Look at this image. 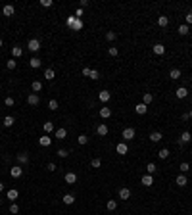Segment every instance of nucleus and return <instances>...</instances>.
I'll list each match as a JSON object with an SVG mask.
<instances>
[{
  "label": "nucleus",
  "mask_w": 192,
  "mask_h": 215,
  "mask_svg": "<svg viewBox=\"0 0 192 215\" xmlns=\"http://www.w3.org/2000/svg\"><path fill=\"white\" fill-rule=\"evenodd\" d=\"M134 134H137V133H134V129H133V127H127V129H123L121 137H123V140H125V142H129V140H133V138H134Z\"/></svg>",
  "instance_id": "obj_1"
},
{
  "label": "nucleus",
  "mask_w": 192,
  "mask_h": 215,
  "mask_svg": "<svg viewBox=\"0 0 192 215\" xmlns=\"http://www.w3.org/2000/svg\"><path fill=\"white\" fill-rule=\"evenodd\" d=\"M27 48H29L31 52H39V50H40V42L37 39H31L29 42H27Z\"/></svg>",
  "instance_id": "obj_2"
},
{
  "label": "nucleus",
  "mask_w": 192,
  "mask_h": 215,
  "mask_svg": "<svg viewBox=\"0 0 192 215\" xmlns=\"http://www.w3.org/2000/svg\"><path fill=\"white\" fill-rule=\"evenodd\" d=\"M115 150H117V154H121V156L129 154V146H127V142H119V144L115 146Z\"/></svg>",
  "instance_id": "obj_3"
},
{
  "label": "nucleus",
  "mask_w": 192,
  "mask_h": 215,
  "mask_svg": "<svg viewBox=\"0 0 192 215\" xmlns=\"http://www.w3.org/2000/svg\"><path fill=\"white\" fill-rule=\"evenodd\" d=\"M152 52H154L156 56H163V54H165V46L158 42V44H154V46H152Z\"/></svg>",
  "instance_id": "obj_4"
},
{
  "label": "nucleus",
  "mask_w": 192,
  "mask_h": 215,
  "mask_svg": "<svg viewBox=\"0 0 192 215\" xmlns=\"http://www.w3.org/2000/svg\"><path fill=\"white\" fill-rule=\"evenodd\" d=\"M39 102H40V98H39V94H35V92L27 96V104L29 106H39Z\"/></svg>",
  "instance_id": "obj_5"
},
{
  "label": "nucleus",
  "mask_w": 192,
  "mask_h": 215,
  "mask_svg": "<svg viewBox=\"0 0 192 215\" xmlns=\"http://www.w3.org/2000/svg\"><path fill=\"white\" fill-rule=\"evenodd\" d=\"M10 175H12L13 179H19L21 175H23V169H21V165H16V167H12V169H10Z\"/></svg>",
  "instance_id": "obj_6"
},
{
  "label": "nucleus",
  "mask_w": 192,
  "mask_h": 215,
  "mask_svg": "<svg viewBox=\"0 0 192 215\" xmlns=\"http://www.w3.org/2000/svg\"><path fill=\"white\" fill-rule=\"evenodd\" d=\"M134 111H137V113H138V115H144V113L148 111V106L140 102V104H137V106H134Z\"/></svg>",
  "instance_id": "obj_7"
},
{
  "label": "nucleus",
  "mask_w": 192,
  "mask_h": 215,
  "mask_svg": "<svg viewBox=\"0 0 192 215\" xmlns=\"http://www.w3.org/2000/svg\"><path fill=\"white\" fill-rule=\"evenodd\" d=\"M96 134H100V137H106V134H108V125L106 123H100L96 127Z\"/></svg>",
  "instance_id": "obj_8"
},
{
  "label": "nucleus",
  "mask_w": 192,
  "mask_h": 215,
  "mask_svg": "<svg viewBox=\"0 0 192 215\" xmlns=\"http://www.w3.org/2000/svg\"><path fill=\"white\" fill-rule=\"evenodd\" d=\"M119 198H121V200H129V198H131V190L127 188V186L119 188Z\"/></svg>",
  "instance_id": "obj_9"
},
{
  "label": "nucleus",
  "mask_w": 192,
  "mask_h": 215,
  "mask_svg": "<svg viewBox=\"0 0 192 215\" xmlns=\"http://www.w3.org/2000/svg\"><path fill=\"white\" fill-rule=\"evenodd\" d=\"M13 12H16V10H13V6H12V4H6L4 8H2V13H4L6 17H12V16H13Z\"/></svg>",
  "instance_id": "obj_10"
},
{
  "label": "nucleus",
  "mask_w": 192,
  "mask_h": 215,
  "mask_svg": "<svg viewBox=\"0 0 192 215\" xmlns=\"http://www.w3.org/2000/svg\"><path fill=\"white\" fill-rule=\"evenodd\" d=\"M175 94H177V98H186L188 96V89L186 87H179L175 90Z\"/></svg>",
  "instance_id": "obj_11"
},
{
  "label": "nucleus",
  "mask_w": 192,
  "mask_h": 215,
  "mask_svg": "<svg viewBox=\"0 0 192 215\" xmlns=\"http://www.w3.org/2000/svg\"><path fill=\"white\" fill-rule=\"evenodd\" d=\"M39 144L46 148V146H50V144H52V138L48 137V134H44V137H40V138H39Z\"/></svg>",
  "instance_id": "obj_12"
},
{
  "label": "nucleus",
  "mask_w": 192,
  "mask_h": 215,
  "mask_svg": "<svg viewBox=\"0 0 192 215\" xmlns=\"http://www.w3.org/2000/svg\"><path fill=\"white\" fill-rule=\"evenodd\" d=\"M29 66H31V67H33V69H39V67H40V66H42V62H40V60H39V58H37V56H33V58H31V60H29Z\"/></svg>",
  "instance_id": "obj_13"
},
{
  "label": "nucleus",
  "mask_w": 192,
  "mask_h": 215,
  "mask_svg": "<svg viewBox=\"0 0 192 215\" xmlns=\"http://www.w3.org/2000/svg\"><path fill=\"white\" fill-rule=\"evenodd\" d=\"M98 98H100V102H108V100L111 98V92L110 90H102L100 94H98Z\"/></svg>",
  "instance_id": "obj_14"
},
{
  "label": "nucleus",
  "mask_w": 192,
  "mask_h": 215,
  "mask_svg": "<svg viewBox=\"0 0 192 215\" xmlns=\"http://www.w3.org/2000/svg\"><path fill=\"white\" fill-rule=\"evenodd\" d=\"M190 140H192V134H190L188 131H184V133L181 134V144H188Z\"/></svg>",
  "instance_id": "obj_15"
},
{
  "label": "nucleus",
  "mask_w": 192,
  "mask_h": 215,
  "mask_svg": "<svg viewBox=\"0 0 192 215\" xmlns=\"http://www.w3.org/2000/svg\"><path fill=\"white\" fill-rule=\"evenodd\" d=\"M142 184H144V186H152L154 184V175H144V177H142Z\"/></svg>",
  "instance_id": "obj_16"
},
{
  "label": "nucleus",
  "mask_w": 192,
  "mask_h": 215,
  "mask_svg": "<svg viewBox=\"0 0 192 215\" xmlns=\"http://www.w3.org/2000/svg\"><path fill=\"white\" fill-rule=\"evenodd\" d=\"M161 138H163V134H161L160 131H154V133H150V140H152V142H160Z\"/></svg>",
  "instance_id": "obj_17"
},
{
  "label": "nucleus",
  "mask_w": 192,
  "mask_h": 215,
  "mask_svg": "<svg viewBox=\"0 0 192 215\" xmlns=\"http://www.w3.org/2000/svg\"><path fill=\"white\" fill-rule=\"evenodd\" d=\"M66 183L67 184H75L77 183V175L75 173H66Z\"/></svg>",
  "instance_id": "obj_18"
},
{
  "label": "nucleus",
  "mask_w": 192,
  "mask_h": 215,
  "mask_svg": "<svg viewBox=\"0 0 192 215\" xmlns=\"http://www.w3.org/2000/svg\"><path fill=\"white\" fill-rule=\"evenodd\" d=\"M175 183H177V186H186V183H188V179L184 177V175H179L175 179Z\"/></svg>",
  "instance_id": "obj_19"
},
{
  "label": "nucleus",
  "mask_w": 192,
  "mask_h": 215,
  "mask_svg": "<svg viewBox=\"0 0 192 215\" xmlns=\"http://www.w3.org/2000/svg\"><path fill=\"white\" fill-rule=\"evenodd\" d=\"M17 196H19V192H17L16 188L8 190V194H6V198H8V200H12V202H13V200H17Z\"/></svg>",
  "instance_id": "obj_20"
},
{
  "label": "nucleus",
  "mask_w": 192,
  "mask_h": 215,
  "mask_svg": "<svg viewBox=\"0 0 192 215\" xmlns=\"http://www.w3.org/2000/svg\"><path fill=\"white\" fill-rule=\"evenodd\" d=\"M12 56H13V60H16V58H21V56H23V50H21L19 46H13V48H12Z\"/></svg>",
  "instance_id": "obj_21"
},
{
  "label": "nucleus",
  "mask_w": 192,
  "mask_h": 215,
  "mask_svg": "<svg viewBox=\"0 0 192 215\" xmlns=\"http://www.w3.org/2000/svg\"><path fill=\"white\" fill-rule=\"evenodd\" d=\"M31 89H33L35 94H37V92L42 90V83H40V81H33V83H31Z\"/></svg>",
  "instance_id": "obj_22"
},
{
  "label": "nucleus",
  "mask_w": 192,
  "mask_h": 215,
  "mask_svg": "<svg viewBox=\"0 0 192 215\" xmlns=\"http://www.w3.org/2000/svg\"><path fill=\"white\" fill-rule=\"evenodd\" d=\"M17 161H19V165H25V163L29 161V156H27L25 152L23 154H17Z\"/></svg>",
  "instance_id": "obj_23"
},
{
  "label": "nucleus",
  "mask_w": 192,
  "mask_h": 215,
  "mask_svg": "<svg viewBox=\"0 0 192 215\" xmlns=\"http://www.w3.org/2000/svg\"><path fill=\"white\" fill-rule=\"evenodd\" d=\"M158 25H160V27H167V25H169V17H167V16H160V17H158Z\"/></svg>",
  "instance_id": "obj_24"
},
{
  "label": "nucleus",
  "mask_w": 192,
  "mask_h": 215,
  "mask_svg": "<svg viewBox=\"0 0 192 215\" xmlns=\"http://www.w3.org/2000/svg\"><path fill=\"white\" fill-rule=\"evenodd\" d=\"M100 117H104V119L111 117V108H102V110H100Z\"/></svg>",
  "instance_id": "obj_25"
},
{
  "label": "nucleus",
  "mask_w": 192,
  "mask_h": 215,
  "mask_svg": "<svg viewBox=\"0 0 192 215\" xmlns=\"http://www.w3.org/2000/svg\"><path fill=\"white\" fill-rule=\"evenodd\" d=\"M169 77L173 79V81H177V79L181 77V69H177V67H173L171 71H169Z\"/></svg>",
  "instance_id": "obj_26"
},
{
  "label": "nucleus",
  "mask_w": 192,
  "mask_h": 215,
  "mask_svg": "<svg viewBox=\"0 0 192 215\" xmlns=\"http://www.w3.org/2000/svg\"><path fill=\"white\" fill-rule=\"evenodd\" d=\"M54 77H56L54 69H50V67H48V69H44V79H46V81H52Z\"/></svg>",
  "instance_id": "obj_27"
},
{
  "label": "nucleus",
  "mask_w": 192,
  "mask_h": 215,
  "mask_svg": "<svg viewBox=\"0 0 192 215\" xmlns=\"http://www.w3.org/2000/svg\"><path fill=\"white\" fill-rule=\"evenodd\" d=\"M62 200H63V204H66V206H71V204L75 202V196H73V194H66Z\"/></svg>",
  "instance_id": "obj_28"
},
{
  "label": "nucleus",
  "mask_w": 192,
  "mask_h": 215,
  "mask_svg": "<svg viewBox=\"0 0 192 215\" xmlns=\"http://www.w3.org/2000/svg\"><path fill=\"white\" fill-rule=\"evenodd\" d=\"M146 171H148V175H154L156 173V171H158V165H156V163H148V165H146Z\"/></svg>",
  "instance_id": "obj_29"
},
{
  "label": "nucleus",
  "mask_w": 192,
  "mask_h": 215,
  "mask_svg": "<svg viewBox=\"0 0 192 215\" xmlns=\"http://www.w3.org/2000/svg\"><path fill=\"white\" fill-rule=\"evenodd\" d=\"M83 29V19H75L73 27H71V31H81Z\"/></svg>",
  "instance_id": "obj_30"
},
{
  "label": "nucleus",
  "mask_w": 192,
  "mask_h": 215,
  "mask_svg": "<svg viewBox=\"0 0 192 215\" xmlns=\"http://www.w3.org/2000/svg\"><path fill=\"white\" fill-rule=\"evenodd\" d=\"M152 100H154V96L150 94V92H144V96H142V104H146V106H148V104L152 102Z\"/></svg>",
  "instance_id": "obj_31"
},
{
  "label": "nucleus",
  "mask_w": 192,
  "mask_h": 215,
  "mask_svg": "<svg viewBox=\"0 0 192 215\" xmlns=\"http://www.w3.org/2000/svg\"><path fill=\"white\" fill-rule=\"evenodd\" d=\"M158 156H160V160H167V157H169V150L167 148H161L160 152H158Z\"/></svg>",
  "instance_id": "obj_32"
},
{
  "label": "nucleus",
  "mask_w": 192,
  "mask_h": 215,
  "mask_svg": "<svg viewBox=\"0 0 192 215\" xmlns=\"http://www.w3.org/2000/svg\"><path fill=\"white\" fill-rule=\"evenodd\" d=\"M67 137V131H66V129H58V131H56V138H66Z\"/></svg>",
  "instance_id": "obj_33"
},
{
  "label": "nucleus",
  "mask_w": 192,
  "mask_h": 215,
  "mask_svg": "<svg viewBox=\"0 0 192 215\" xmlns=\"http://www.w3.org/2000/svg\"><path fill=\"white\" fill-rule=\"evenodd\" d=\"M77 142H79L81 146H85L88 142V137H87V134H79V137H77Z\"/></svg>",
  "instance_id": "obj_34"
},
{
  "label": "nucleus",
  "mask_w": 192,
  "mask_h": 215,
  "mask_svg": "<svg viewBox=\"0 0 192 215\" xmlns=\"http://www.w3.org/2000/svg\"><path fill=\"white\" fill-rule=\"evenodd\" d=\"M106 207H108L110 211H113V209H117V202L115 200H108V204H106Z\"/></svg>",
  "instance_id": "obj_35"
},
{
  "label": "nucleus",
  "mask_w": 192,
  "mask_h": 215,
  "mask_svg": "<svg viewBox=\"0 0 192 215\" xmlns=\"http://www.w3.org/2000/svg\"><path fill=\"white\" fill-rule=\"evenodd\" d=\"M13 121H16V119H13L12 115H6V117H4V127H12Z\"/></svg>",
  "instance_id": "obj_36"
},
{
  "label": "nucleus",
  "mask_w": 192,
  "mask_h": 215,
  "mask_svg": "<svg viewBox=\"0 0 192 215\" xmlns=\"http://www.w3.org/2000/svg\"><path fill=\"white\" fill-rule=\"evenodd\" d=\"M54 131V123H52V121H46V123H44V133H52Z\"/></svg>",
  "instance_id": "obj_37"
},
{
  "label": "nucleus",
  "mask_w": 192,
  "mask_h": 215,
  "mask_svg": "<svg viewBox=\"0 0 192 215\" xmlns=\"http://www.w3.org/2000/svg\"><path fill=\"white\" fill-rule=\"evenodd\" d=\"M188 33H190V31H188V25H186V23L179 27V35H183V37H184V35H188Z\"/></svg>",
  "instance_id": "obj_38"
},
{
  "label": "nucleus",
  "mask_w": 192,
  "mask_h": 215,
  "mask_svg": "<svg viewBox=\"0 0 192 215\" xmlns=\"http://www.w3.org/2000/svg\"><path fill=\"white\" fill-rule=\"evenodd\" d=\"M16 66H17V62L16 60H8V62H6V67H8V69H16Z\"/></svg>",
  "instance_id": "obj_39"
},
{
  "label": "nucleus",
  "mask_w": 192,
  "mask_h": 215,
  "mask_svg": "<svg viewBox=\"0 0 192 215\" xmlns=\"http://www.w3.org/2000/svg\"><path fill=\"white\" fill-rule=\"evenodd\" d=\"M179 169H181V173H188V169H190V165H188V163H186V161H183V163H181V165H179Z\"/></svg>",
  "instance_id": "obj_40"
},
{
  "label": "nucleus",
  "mask_w": 192,
  "mask_h": 215,
  "mask_svg": "<svg viewBox=\"0 0 192 215\" xmlns=\"http://www.w3.org/2000/svg\"><path fill=\"white\" fill-rule=\"evenodd\" d=\"M48 108H50L52 111H56L58 110V100H50V102H48Z\"/></svg>",
  "instance_id": "obj_41"
},
{
  "label": "nucleus",
  "mask_w": 192,
  "mask_h": 215,
  "mask_svg": "<svg viewBox=\"0 0 192 215\" xmlns=\"http://www.w3.org/2000/svg\"><path fill=\"white\" fill-rule=\"evenodd\" d=\"M90 165H92V167H94V169H98V167H100V165H102V161H100V160H98V157H94V160H92V161H90Z\"/></svg>",
  "instance_id": "obj_42"
},
{
  "label": "nucleus",
  "mask_w": 192,
  "mask_h": 215,
  "mask_svg": "<svg viewBox=\"0 0 192 215\" xmlns=\"http://www.w3.org/2000/svg\"><path fill=\"white\" fill-rule=\"evenodd\" d=\"M115 37H117V35L113 33V31H108V33H106V39H108L110 42H111V40H115Z\"/></svg>",
  "instance_id": "obj_43"
},
{
  "label": "nucleus",
  "mask_w": 192,
  "mask_h": 215,
  "mask_svg": "<svg viewBox=\"0 0 192 215\" xmlns=\"http://www.w3.org/2000/svg\"><path fill=\"white\" fill-rule=\"evenodd\" d=\"M75 19H77L75 16H69V17H67V21H66V23H67V27H69V29H71V27H73V23H75Z\"/></svg>",
  "instance_id": "obj_44"
},
{
  "label": "nucleus",
  "mask_w": 192,
  "mask_h": 215,
  "mask_svg": "<svg viewBox=\"0 0 192 215\" xmlns=\"http://www.w3.org/2000/svg\"><path fill=\"white\" fill-rule=\"evenodd\" d=\"M52 0H40V6H44V8H52Z\"/></svg>",
  "instance_id": "obj_45"
},
{
  "label": "nucleus",
  "mask_w": 192,
  "mask_h": 215,
  "mask_svg": "<svg viewBox=\"0 0 192 215\" xmlns=\"http://www.w3.org/2000/svg\"><path fill=\"white\" fill-rule=\"evenodd\" d=\"M108 54H110V56H117V54H119V50H117L115 46H110V48H108Z\"/></svg>",
  "instance_id": "obj_46"
},
{
  "label": "nucleus",
  "mask_w": 192,
  "mask_h": 215,
  "mask_svg": "<svg viewBox=\"0 0 192 215\" xmlns=\"http://www.w3.org/2000/svg\"><path fill=\"white\" fill-rule=\"evenodd\" d=\"M10 213H19V206H17L16 202H13V204L10 206Z\"/></svg>",
  "instance_id": "obj_47"
},
{
  "label": "nucleus",
  "mask_w": 192,
  "mask_h": 215,
  "mask_svg": "<svg viewBox=\"0 0 192 215\" xmlns=\"http://www.w3.org/2000/svg\"><path fill=\"white\" fill-rule=\"evenodd\" d=\"M92 81H98V79H100V73H98V71H90V75H88Z\"/></svg>",
  "instance_id": "obj_48"
},
{
  "label": "nucleus",
  "mask_w": 192,
  "mask_h": 215,
  "mask_svg": "<svg viewBox=\"0 0 192 215\" xmlns=\"http://www.w3.org/2000/svg\"><path fill=\"white\" fill-rule=\"evenodd\" d=\"M4 104L12 108V106H13V98H12V96H6V98H4Z\"/></svg>",
  "instance_id": "obj_49"
},
{
  "label": "nucleus",
  "mask_w": 192,
  "mask_h": 215,
  "mask_svg": "<svg viewBox=\"0 0 192 215\" xmlns=\"http://www.w3.org/2000/svg\"><path fill=\"white\" fill-rule=\"evenodd\" d=\"M58 156H60V157H67V156H69V152L62 148V150H58Z\"/></svg>",
  "instance_id": "obj_50"
},
{
  "label": "nucleus",
  "mask_w": 192,
  "mask_h": 215,
  "mask_svg": "<svg viewBox=\"0 0 192 215\" xmlns=\"http://www.w3.org/2000/svg\"><path fill=\"white\" fill-rule=\"evenodd\" d=\"M73 16H75L77 19H81V16H83V8H77V10H75V13H73Z\"/></svg>",
  "instance_id": "obj_51"
},
{
  "label": "nucleus",
  "mask_w": 192,
  "mask_h": 215,
  "mask_svg": "<svg viewBox=\"0 0 192 215\" xmlns=\"http://www.w3.org/2000/svg\"><path fill=\"white\" fill-rule=\"evenodd\" d=\"M90 71H92V69H88V67H83V71H81V73H83L85 77H88V75H90Z\"/></svg>",
  "instance_id": "obj_52"
},
{
  "label": "nucleus",
  "mask_w": 192,
  "mask_h": 215,
  "mask_svg": "<svg viewBox=\"0 0 192 215\" xmlns=\"http://www.w3.org/2000/svg\"><path fill=\"white\" fill-rule=\"evenodd\" d=\"M46 169H48V171H56L58 167H56V163H52V161H50V163H48V167H46Z\"/></svg>",
  "instance_id": "obj_53"
},
{
  "label": "nucleus",
  "mask_w": 192,
  "mask_h": 215,
  "mask_svg": "<svg viewBox=\"0 0 192 215\" xmlns=\"http://www.w3.org/2000/svg\"><path fill=\"white\" fill-rule=\"evenodd\" d=\"M186 23H188V25H192V12H188V13H186Z\"/></svg>",
  "instance_id": "obj_54"
},
{
  "label": "nucleus",
  "mask_w": 192,
  "mask_h": 215,
  "mask_svg": "<svg viewBox=\"0 0 192 215\" xmlns=\"http://www.w3.org/2000/svg\"><path fill=\"white\" fill-rule=\"evenodd\" d=\"M0 192H4V183H0Z\"/></svg>",
  "instance_id": "obj_55"
},
{
  "label": "nucleus",
  "mask_w": 192,
  "mask_h": 215,
  "mask_svg": "<svg viewBox=\"0 0 192 215\" xmlns=\"http://www.w3.org/2000/svg\"><path fill=\"white\" fill-rule=\"evenodd\" d=\"M2 44H4V42H2V39H0V48H2Z\"/></svg>",
  "instance_id": "obj_56"
},
{
  "label": "nucleus",
  "mask_w": 192,
  "mask_h": 215,
  "mask_svg": "<svg viewBox=\"0 0 192 215\" xmlns=\"http://www.w3.org/2000/svg\"><path fill=\"white\" fill-rule=\"evenodd\" d=\"M188 115H190V117H192V110H190V113H188Z\"/></svg>",
  "instance_id": "obj_57"
},
{
  "label": "nucleus",
  "mask_w": 192,
  "mask_h": 215,
  "mask_svg": "<svg viewBox=\"0 0 192 215\" xmlns=\"http://www.w3.org/2000/svg\"><path fill=\"white\" fill-rule=\"evenodd\" d=\"M0 204H2V198H0Z\"/></svg>",
  "instance_id": "obj_58"
},
{
  "label": "nucleus",
  "mask_w": 192,
  "mask_h": 215,
  "mask_svg": "<svg viewBox=\"0 0 192 215\" xmlns=\"http://www.w3.org/2000/svg\"><path fill=\"white\" fill-rule=\"evenodd\" d=\"M0 89H2V85H0Z\"/></svg>",
  "instance_id": "obj_59"
},
{
  "label": "nucleus",
  "mask_w": 192,
  "mask_h": 215,
  "mask_svg": "<svg viewBox=\"0 0 192 215\" xmlns=\"http://www.w3.org/2000/svg\"><path fill=\"white\" fill-rule=\"evenodd\" d=\"M190 81H192V77H190Z\"/></svg>",
  "instance_id": "obj_60"
}]
</instances>
